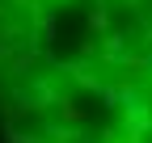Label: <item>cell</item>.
Instances as JSON below:
<instances>
[{"label":"cell","instance_id":"6da1fadb","mask_svg":"<svg viewBox=\"0 0 152 143\" xmlns=\"http://www.w3.org/2000/svg\"><path fill=\"white\" fill-rule=\"evenodd\" d=\"M0 143H152V0H0Z\"/></svg>","mask_w":152,"mask_h":143}]
</instances>
